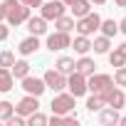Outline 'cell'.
I'll use <instances>...</instances> for the list:
<instances>
[{
  "label": "cell",
  "instance_id": "3957f363",
  "mask_svg": "<svg viewBox=\"0 0 126 126\" xmlns=\"http://www.w3.org/2000/svg\"><path fill=\"white\" fill-rule=\"evenodd\" d=\"M109 87H114V79L109 77V74H89V79H87V92H92V94H101V92H106Z\"/></svg>",
  "mask_w": 126,
  "mask_h": 126
},
{
  "label": "cell",
  "instance_id": "2e32d148",
  "mask_svg": "<svg viewBox=\"0 0 126 126\" xmlns=\"http://www.w3.org/2000/svg\"><path fill=\"white\" fill-rule=\"evenodd\" d=\"M99 121L104 126H111V124H119V109H111V106H104L99 111Z\"/></svg>",
  "mask_w": 126,
  "mask_h": 126
},
{
  "label": "cell",
  "instance_id": "7402d4cb",
  "mask_svg": "<svg viewBox=\"0 0 126 126\" xmlns=\"http://www.w3.org/2000/svg\"><path fill=\"white\" fill-rule=\"evenodd\" d=\"M54 69L62 72V74H72V72H74V59H72V57H59L57 64H54Z\"/></svg>",
  "mask_w": 126,
  "mask_h": 126
},
{
  "label": "cell",
  "instance_id": "f546056e",
  "mask_svg": "<svg viewBox=\"0 0 126 126\" xmlns=\"http://www.w3.org/2000/svg\"><path fill=\"white\" fill-rule=\"evenodd\" d=\"M5 124H8V126H25V124H27V119H25V116H20V114H13V116H8V119H5Z\"/></svg>",
  "mask_w": 126,
  "mask_h": 126
},
{
  "label": "cell",
  "instance_id": "e575fe53",
  "mask_svg": "<svg viewBox=\"0 0 126 126\" xmlns=\"http://www.w3.org/2000/svg\"><path fill=\"white\" fill-rule=\"evenodd\" d=\"M119 30H121V32H124V35H126V17H124V20H121V22H119Z\"/></svg>",
  "mask_w": 126,
  "mask_h": 126
},
{
  "label": "cell",
  "instance_id": "cb8c5ba5",
  "mask_svg": "<svg viewBox=\"0 0 126 126\" xmlns=\"http://www.w3.org/2000/svg\"><path fill=\"white\" fill-rule=\"evenodd\" d=\"M54 27H57V30H62V32H72V30H74V17H69V15L64 13L62 17H57V20H54Z\"/></svg>",
  "mask_w": 126,
  "mask_h": 126
},
{
  "label": "cell",
  "instance_id": "9c48e42d",
  "mask_svg": "<svg viewBox=\"0 0 126 126\" xmlns=\"http://www.w3.org/2000/svg\"><path fill=\"white\" fill-rule=\"evenodd\" d=\"M101 94H104L106 106H111V109H124V104H126V94H124L119 87H109V89L101 92Z\"/></svg>",
  "mask_w": 126,
  "mask_h": 126
},
{
  "label": "cell",
  "instance_id": "4fadbf2b",
  "mask_svg": "<svg viewBox=\"0 0 126 126\" xmlns=\"http://www.w3.org/2000/svg\"><path fill=\"white\" fill-rule=\"evenodd\" d=\"M27 30H30V35H45L47 32V20L40 15V17H27Z\"/></svg>",
  "mask_w": 126,
  "mask_h": 126
},
{
  "label": "cell",
  "instance_id": "ffe728a7",
  "mask_svg": "<svg viewBox=\"0 0 126 126\" xmlns=\"http://www.w3.org/2000/svg\"><path fill=\"white\" fill-rule=\"evenodd\" d=\"M10 72H13V77H15V79H22V77H27V74H30V62H25V59H17V62H13Z\"/></svg>",
  "mask_w": 126,
  "mask_h": 126
},
{
  "label": "cell",
  "instance_id": "30bf717a",
  "mask_svg": "<svg viewBox=\"0 0 126 126\" xmlns=\"http://www.w3.org/2000/svg\"><path fill=\"white\" fill-rule=\"evenodd\" d=\"M40 109V96H32V94H27V96H22L20 101H17V106H15V114H20V116H30L32 111H37Z\"/></svg>",
  "mask_w": 126,
  "mask_h": 126
},
{
  "label": "cell",
  "instance_id": "ba28073f",
  "mask_svg": "<svg viewBox=\"0 0 126 126\" xmlns=\"http://www.w3.org/2000/svg\"><path fill=\"white\" fill-rule=\"evenodd\" d=\"M42 79H45L47 89H52V92H62V89L67 87V74H62V72H57V69H47Z\"/></svg>",
  "mask_w": 126,
  "mask_h": 126
},
{
  "label": "cell",
  "instance_id": "60d3db41",
  "mask_svg": "<svg viewBox=\"0 0 126 126\" xmlns=\"http://www.w3.org/2000/svg\"><path fill=\"white\" fill-rule=\"evenodd\" d=\"M124 106H126V104H124Z\"/></svg>",
  "mask_w": 126,
  "mask_h": 126
},
{
  "label": "cell",
  "instance_id": "9a60e30c",
  "mask_svg": "<svg viewBox=\"0 0 126 126\" xmlns=\"http://www.w3.org/2000/svg\"><path fill=\"white\" fill-rule=\"evenodd\" d=\"M69 47H72L77 54H87V52L92 49V40H89L87 35H79V37H74V42H69Z\"/></svg>",
  "mask_w": 126,
  "mask_h": 126
},
{
  "label": "cell",
  "instance_id": "4316f807",
  "mask_svg": "<svg viewBox=\"0 0 126 126\" xmlns=\"http://www.w3.org/2000/svg\"><path fill=\"white\" fill-rule=\"evenodd\" d=\"M15 114V106L10 104V101H0V121H5L8 116H13Z\"/></svg>",
  "mask_w": 126,
  "mask_h": 126
},
{
  "label": "cell",
  "instance_id": "52a82bcc",
  "mask_svg": "<svg viewBox=\"0 0 126 126\" xmlns=\"http://www.w3.org/2000/svg\"><path fill=\"white\" fill-rule=\"evenodd\" d=\"M40 8H42V17L45 20H57V17H62L67 13V5L62 3V0H49V3H42Z\"/></svg>",
  "mask_w": 126,
  "mask_h": 126
},
{
  "label": "cell",
  "instance_id": "f35d334b",
  "mask_svg": "<svg viewBox=\"0 0 126 126\" xmlns=\"http://www.w3.org/2000/svg\"><path fill=\"white\" fill-rule=\"evenodd\" d=\"M119 124H121V126H126V116H119Z\"/></svg>",
  "mask_w": 126,
  "mask_h": 126
},
{
  "label": "cell",
  "instance_id": "74e56055",
  "mask_svg": "<svg viewBox=\"0 0 126 126\" xmlns=\"http://www.w3.org/2000/svg\"><path fill=\"white\" fill-rule=\"evenodd\" d=\"M114 3H116L119 8H126V0H114Z\"/></svg>",
  "mask_w": 126,
  "mask_h": 126
},
{
  "label": "cell",
  "instance_id": "8fae6325",
  "mask_svg": "<svg viewBox=\"0 0 126 126\" xmlns=\"http://www.w3.org/2000/svg\"><path fill=\"white\" fill-rule=\"evenodd\" d=\"M22 89L27 92V94H32V96H42L45 94V89H47V84H45V79H37V77H22Z\"/></svg>",
  "mask_w": 126,
  "mask_h": 126
},
{
  "label": "cell",
  "instance_id": "7c38bea8",
  "mask_svg": "<svg viewBox=\"0 0 126 126\" xmlns=\"http://www.w3.org/2000/svg\"><path fill=\"white\" fill-rule=\"evenodd\" d=\"M74 69L79 72V74H84V77H89V74H94V69H96V64H94V59L92 57H87V54H82L77 62H74Z\"/></svg>",
  "mask_w": 126,
  "mask_h": 126
},
{
  "label": "cell",
  "instance_id": "d6a6232c",
  "mask_svg": "<svg viewBox=\"0 0 126 126\" xmlns=\"http://www.w3.org/2000/svg\"><path fill=\"white\" fill-rule=\"evenodd\" d=\"M20 3H22V5H27V8H40L45 0H20Z\"/></svg>",
  "mask_w": 126,
  "mask_h": 126
},
{
  "label": "cell",
  "instance_id": "4dcf8cb0",
  "mask_svg": "<svg viewBox=\"0 0 126 126\" xmlns=\"http://www.w3.org/2000/svg\"><path fill=\"white\" fill-rule=\"evenodd\" d=\"M64 124H67V126H72V124L77 126V124H79V116H77L74 111H67V114H64Z\"/></svg>",
  "mask_w": 126,
  "mask_h": 126
},
{
  "label": "cell",
  "instance_id": "5bb4252c",
  "mask_svg": "<svg viewBox=\"0 0 126 126\" xmlns=\"http://www.w3.org/2000/svg\"><path fill=\"white\" fill-rule=\"evenodd\" d=\"M109 54V62H111V67H124L126 64V42L119 45L114 52H106Z\"/></svg>",
  "mask_w": 126,
  "mask_h": 126
},
{
  "label": "cell",
  "instance_id": "d590c367",
  "mask_svg": "<svg viewBox=\"0 0 126 126\" xmlns=\"http://www.w3.org/2000/svg\"><path fill=\"white\" fill-rule=\"evenodd\" d=\"M3 20H5V8L0 5V22H3Z\"/></svg>",
  "mask_w": 126,
  "mask_h": 126
},
{
  "label": "cell",
  "instance_id": "277c9868",
  "mask_svg": "<svg viewBox=\"0 0 126 126\" xmlns=\"http://www.w3.org/2000/svg\"><path fill=\"white\" fill-rule=\"evenodd\" d=\"M67 89H69V94H72L74 99H77V96H84V94H87V77L74 69L72 74H67Z\"/></svg>",
  "mask_w": 126,
  "mask_h": 126
},
{
  "label": "cell",
  "instance_id": "484cf974",
  "mask_svg": "<svg viewBox=\"0 0 126 126\" xmlns=\"http://www.w3.org/2000/svg\"><path fill=\"white\" fill-rule=\"evenodd\" d=\"M27 124H30V126H45V124H47V116L40 114V111H32V114L27 116Z\"/></svg>",
  "mask_w": 126,
  "mask_h": 126
},
{
  "label": "cell",
  "instance_id": "ac0fdd59",
  "mask_svg": "<svg viewBox=\"0 0 126 126\" xmlns=\"http://www.w3.org/2000/svg\"><path fill=\"white\" fill-rule=\"evenodd\" d=\"M69 10H72L74 17H84L87 13H92V3L89 0H74V3L69 5Z\"/></svg>",
  "mask_w": 126,
  "mask_h": 126
},
{
  "label": "cell",
  "instance_id": "f1b7e54d",
  "mask_svg": "<svg viewBox=\"0 0 126 126\" xmlns=\"http://www.w3.org/2000/svg\"><path fill=\"white\" fill-rule=\"evenodd\" d=\"M114 84H116V87H126V67H116Z\"/></svg>",
  "mask_w": 126,
  "mask_h": 126
},
{
  "label": "cell",
  "instance_id": "d6986e66",
  "mask_svg": "<svg viewBox=\"0 0 126 126\" xmlns=\"http://www.w3.org/2000/svg\"><path fill=\"white\" fill-rule=\"evenodd\" d=\"M15 84V77L8 67H0V92H10Z\"/></svg>",
  "mask_w": 126,
  "mask_h": 126
},
{
  "label": "cell",
  "instance_id": "5b68a950",
  "mask_svg": "<svg viewBox=\"0 0 126 126\" xmlns=\"http://www.w3.org/2000/svg\"><path fill=\"white\" fill-rule=\"evenodd\" d=\"M52 114H59V116H64L67 111H74V96L72 94H57L49 104Z\"/></svg>",
  "mask_w": 126,
  "mask_h": 126
},
{
  "label": "cell",
  "instance_id": "e0dca14e",
  "mask_svg": "<svg viewBox=\"0 0 126 126\" xmlns=\"http://www.w3.org/2000/svg\"><path fill=\"white\" fill-rule=\"evenodd\" d=\"M17 49H20V54H32V52H37V49H40V40H37V35H30L27 40H22Z\"/></svg>",
  "mask_w": 126,
  "mask_h": 126
},
{
  "label": "cell",
  "instance_id": "836d02e7",
  "mask_svg": "<svg viewBox=\"0 0 126 126\" xmlns=\"http://www.w3.org/2000/svg\"><path fill=\"white\" fill-rule=\"evenodd\" d=\"M8 35H10V30H8L3 22H0V42H3V40H8Z\"/></svg>",
  "mask_w": 126,
  "mask_h": 126
},
{
  "label": "cell",
  "instance_id": "1f68e13d",
  "mask_svg": "<svg viewBox=\"0 0 126 126\" xmlns=\"http://www.w3.org/2000/svg\"><path fill=\"white\" fill-rule=\"evenodd\" d=\"M47 124H52V126H62V124H64V116L52 114V119H47Z\"/></svg>",
  "mask_w": 126,
  "mask_h": 126
},
{
  "label": "cell",
  "instance_id": "6da1fadb",
  "mask_svg": "<svg viewBox=\"0 0 126 126\" xmlns=\"http://www.w3.org/2000/svg\"><path fill=\"white\" fill-rule=\"evenodd\" d=\"M3 8H5V20L10 25H15V27L22 25V22H27V17H30V8L22 5L20 0H5Z\"/></svg>",
  "mask_w": 126,
  "mask_h": 126
},
{
  "label": "cell",
  "instance_id": "83f0119b",
  "mask_svg": "<svg viewBox=\"0 0 126 126\" xmlns=\"http://www.w3.org/2000/svg\"><path fill=\"white\" fill-rule=\"evenodd\" d=\"M13 62H15V54L10 52V49H5V52H0V67H13Z\"/></svg>",
  "mask_w": 126,
  "mask_h": 126
},
{
  "label": "cell",
  "instance_id": "8992f818",
  "mask_svg": "<svg viewBox=\"0 0 126 126\" xmlns=\"http://www.w3.org/2000/svg\"><path fill=\"white\" fill-rule=\"evenodd\" d=\"M69 42H72L69 32H62V30H57V32L47 35V49H49V52H59V49H67V47H69Z\"/></svg>",
  "mask_w": 126,
  "mask_h": 126
},
{
  "label": "cell",
  "instance_id": "44dd1931",
  "mask_svg": "<svg viewBox=\"0 0 126 126\" xmlns=\"http://www.w3.org/2000/svg\"><path fill=\"white\" fill-rule=\"evenodd\" d=\"M109 47H111V37H106V35H101V37H96V40L92 42V49H94L96 54H106Z\"/></svg>",
  "mask_w": 126,
  "mask_h": 126
},
{
  "label": "cell",
  "instance_id": "603a6c76",
  "mask_svg": "<svg viewBox=\"0 0 126 126\" xmlns=\"http://www.w3.org/2000/svg\"><path fill=\"white\" fill-rule=\"evenodd\" d=\"M106 106V101H104V94H92L89 99H87V109L94 114V111H101Z\"/></svg>",
  "mask_w": 126,
  "mask_h": 126
},
{
  "label": "cell",
  "instance_id": "d4e9b609",
  "mask_svg": "<svg viewBox=\"0 0 126 126\" xmlns=\"http://www.w3.org/2000/svg\"><path fill=\"white\" fill-rule=\"evenodd\" d=\"M99 30H101V32H104L106 37H114V35L119 32V22H114V20H101Z\"/></svg>",
  "mask_w": 126,
  "mask_h": 126
},
{
  "label": "cell",
  "instance_id": "7a4b0ae2",
  "mask_svg": "<svg viewBox=\"0 0 126 126\" xmlns=\"http://www.w3.org/2000/svg\"><path fill=\"white\" fill-rule=\"evenodd\" d=\"M99 25H101V17H99L96 13H87L84 17H77V22H74V30H77L79 35H87V37H92V35L99 30Z\"/></svg>",
  "mask_w": 126,
  "mask_h": 126
},
{
  "label": "cell",
  "instance_id": "ab89813d",
  "mask_svg": "<svg viewBox=\"0 0 126 126\" xmlns=\"http://www.w3.org/2000/svg\"><path fill=\"white\" fill-rule=\"evenodd\" d=\"M62 3H64V5H67V8H69V5H72V3H74V0H62Z\"/></svg>",
  "mask_w": 126,
  "mask_h": 126
},
{
  "label": "cell",
  "instance_id": "8d00e7d4",
  "mask_svg": "<svg viewBox=\"0 0 126 126\" xmlns=\"http://www.w3.org/2000/svg\"><path fill=\"white\" fill-rule=\"evenodd\" d=\"M89 3H92V5H104L106 0H89Z\"/></svg>",
  "mask_w": 126,
  "mask_h": 126
}]
</instances>
